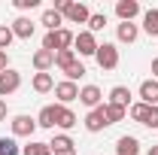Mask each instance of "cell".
Wrapping results in <instances>:
<instances>
[{"instance_id": "484cf974", "label": "cell", "mask_w": 158, "mask_h": 155, "mask_svg": "<svg viewBox=\"0 0 158 155\" xmlns=\"http://www.w3.org/2000/svg\"><path fill=\"white\" fill-rule=\"evenodd\" d=\"M73 61H76V52H73V49H61L58 55H55V67L64 70V67H70Z\"/></svg>"}, {"instance_id": "ac0fdd59", "label": "cell", "mask_w": 158, "mask_h": 155, "mask_svg": "<svg viewBox=\"0 0 158 155\" xmlns=\"http://www.w3.org/2000/svg\"><path fill=\"white\" fill-rule=\"evenodd\" d=\"M40 24H46V34H49V31H61L64 15L55 12V9H46V12H43V19H40Z\"/></svg>"}, {"instance_id": "277c9868", "label": "cell", "mask_w": 158, "mask_h": 155, "mask_svg": "<svg viewBox=\"0 0 158 155\" xmlns=\"http://www.w3.org/2000/svg\"><path fill=\"white\" fill-rule=\"evenodd\" d=\"M19 88H21V73H19V70H12V67H9V70H3V73H0V97L15 94Z\"/></svg>"}, {"instance_id": "e0dca14e", "label": "cell", "mask_w": 158, "mask_h": 155, "mask_svg": "<svg viewBox=\"0 0 158 155\" xmlns=\"http://www.w3.org/2000/svg\"><path fill=\"white\" fill-rule=\"evenodd\" d=\"M106 103H116V107H125V110H128V107H131V88H128V85H116V88L110 91V100H106Z\"/></svg>"}, {"instance_id": "52a82bcc", "label": "cell", "mask_w": 158, "mask_h": 155, "mask_svg": "<svg viewBox=\"0 0 158 155\" xmlns=\"http://www.w3.org/2000/svg\"><path fill=\"white\" fill-rule=\"evenodd\" d=\"M73 125H79L76 113H73L70 107H61V103H55V128H61V131H70Z\"/></svg>"}, {"instance_id": "ffe728a7", "label": "cell", "mask_w": 158, "mask_h": 155, "mask_svg": "<svg viewBox=\"0 0 158 155\" xmlns=\"http://www.w3.org/2000/svg\"><path fill=\"white\" fill-rule=\"evenodd\" d=\"M143 31L149 37H158V9H146L143 12Z\"/></svg>"}, {"instance_id": "8992f818", "label": "cell", "mask_w": 158, "mask_h": 155, "mask_svg": "<svg viewBox=\"0 0 158 155\" xmlns=\"http://www.w3.org/2000/svg\"><path fill=\"white\" fill-rule=\"evenodd\" d=\"M9 128H12V137H34V131H37V119H31V116H12Z\"/></svg>"}, {"instance_id": "e575fe53", "label": "cell", "mask_w": 158, "mask_h": 155, "mask_svg": "<svg viewBox=\"0 0 158 155\" xmlns=\"http://www.w3.org/2000/svg\"><path fill=\"white\" fill-rule=\"evenodd\" d=\"M52 155H76V149H64V152H52Z\"/></svg>"}, {"instance_id": "4316f807", "label": "cell", "mask_w": 158, "mask_h": 155, "mask_svg": "<svg viewBox=\"0 0 158 155\" xmlns=\"http://www.w3.org/2000/svg\"><path fill=\"white\" fill-rule=\"evenodd\" d=\"M0 155H21V149L12 137H0Z\"/></svg>"}, {"instance_id": "6da1fadb", "label": "cell", "mask_w": 158, "mask_h": 155, "mask_svg": "<svg viewBox=\"0 0 158 155\" xmlns=\"http://www.w3.org/2000/svg\"><path fill=\"white\" fill-rule=\"evenodd\" d=\"M73 40H76V34L67 31V27H61V31H49V34L43 37V49H49V52L58 55L61 49H73Z\"/></svg>"}, {"instance_id": "7c38bea8", "label": "cell", "mask_w": 158, "mask_h": 155, "mask_svg": "<svg viewBox=\"0 0 158 155\" xmlns=\"http://www.w3.org/2000/svg\"><path fill=\"white\" fill-rule=\"evenodd\" d=\"M116 15H118V21H134L140 15V3L137 0H118L116 3Z\"/></svg>"}, {"instance_id": "d6a6232c", "label": "cell", "mask_w": 158, "mask_h": 155, "mask_svg": "<svg viewBox=\"0 0 158 155\" xmlns=\"http://www.w3.org/2000/svg\"><path fill=\"white\" fill-rule=\"evenodd\" d=\"M6 113H9V110H6V100H3V97H0V122H3V119H6Z\"/></svg>"}, {"instance_id": "d6986e66", "label": "cell", "mask_w": 158, "mask_h": 155, "mask_svg": "<svg viewBox=\"0 0 158 155\" xmlns=\"http://www.w3.org/2000/svg\"><path fill=\"white\" fill-rule=\"evenodd\" d=\"M34 91H40V94H46V91H52L55 88V79H52V73H34Z\"/></svg>"}, {"instance_id": "3957f363", "label": "cell", "mask_w": 158, "mask_h": 155, "mask_svg": "<svg viewBox=\"0 0 158 155\" xmlns=\"http://www.w3.org/2000/svg\"><path fill=\"white\" fill-rule=\"evenodd\" d=\"M98 37L91 34V31H79L76 40H73V52H79V58H91L94 52H98Z\"/></svg>"}, {"instance_id": "2e32d148", "label": "cell", "mask_w": 158, "mask_h": 155, "mask_svg": "<svg viewBox=\"0 0 158 155\" xmlns=\"http://www.w3.org/2000/svg\"><path fill=\"white\" fill-rule=\"evenodd\" d=\"M116 155H140V140L131 134L118 137L116 140Z\"/></svg>"}, {"instance_id": "836d02e7", "label": "cell", "mask_w": 158, "mask_h": 155, "mask_svg": "<svg viewBox=\"0 0 158 155\" xmlns=\"http://www.w3.org/2000/svg\"><path fill=\"white\" fill-rule=\"evenodd\" d=\"M152 79H158V58L152 61Z\"/></svg>"}, {"instance_id": "603a6c76", "label": "cell", "mask_w": 158, "mask_h": 155, "mask_svg": "<svg viewBox=\"0 0 158 155\" xmlns=\"http://www.w3.org/2000/svg\"><path fill=\"white\" fill-rule=\"evenodd\" d=\"M64 76H67V82H76V79H82V76H85V64L76 58L70 67H64Z\"/></svg>"}, {"instance_id": "4dcf8cb0", "label": "cell", "mask_w": 158, "mask_h": 155, "mask_svg": "<svg viewBox=\"0 0 158 155\" xmlns=\"http://www.w3.org/2000/svg\"><path fill=\"white\" fill-rule=\"evenodd\" d=\"M146 128H158V107H149V119H146Z\"/></svg>"}, {"instance_id": "5b68a950", "label": "cell", "mask_w": 158, "mask_h": 155, "mask_svg": "<svg viewBox=\"0 0 158 155\" xmlns=\"http://www.w3.org/2000/svg\"><path fill=\"white\" fill-rule=\"evenodd\" d=\"M110 122H106V107L100 103V107H94V110H88V116H85V131H91V134H98V131H103Z\"/></svg>"}, {"instance_id": "4fadbf2b", "label": "cell", "mask_w": 158, "mask_h": 155, "mask_svg": "<svg viewBox=\"0 0 158 155\" xmlns=\"http://www.w3.org/2000/svg\"><path fill=\"white\" fill-rule=\"evenodd\" d=\"M137 37H140V27L134 24V21H122V24H116V40L118 43H137Z\"/></svg>"}, {"instance_id": "5bb4252c", "label": "cell", "mask_w": 158, "mask_h": 155, "mask_svg": "<svg viewBox=\"0 0 158 155\" xmlns=\"http://www.w3.org/2000/svg\"><path fill=\"white\" fill-rule=\"evenodd\" d=\"M9 27H12V34H15L19 40H31V37H34V31H37V24L27 19V15H19Z\"/></svg>"}, {"instance_id": "8fae6325", "label": "cell", "mask_w": 158, "mask_h": 155, "mask_svg": "<svg viewBox=\"0 0 158 155\" xmlns=\"http://www.w3.org/2000/svg\"><path fill=\"white\" fill-rule=\"evenodd\" d=\"M31 64L37 67V73H49V70L55 67V52H49V49H37L34 58H31Z\"/></svg>"}, {"instance_id": "30bf717a", "label": "cell", "mask_w": 158, "mask_h": 155, "mask_svg": "<svg viewBox=\"0 0 158 155\" xmlns=\"http://www.w3.org/2000/svg\"><path fill=\"white\" fill-rule=\"evenodd\" d=\"M140 103L158 107V79H143L140 82Z\"/></svg>"}, {"instance_id": "f1b7e54d", "label": "cell", "mask_w": 158, "mask_h": 155, "mask_svg": "<svg viewBox=\"0 0 158 155\" xmlns=\"http://www.w3.org/2000/svg\"><path fill=\"white\" fill-rule=\"evenodd\" d=\"M103 27H106V15H103V12H94V15L88 19V31L98 34V31H103Z\"/></svg>"}, {"instance_id": "9c48e42d", "label": "cell", "mask_w": 158, "mask_h": 155, "mask_svg": "<svg viewBox=\"0 0 158 155\" xmlns=\"http://www.w3.org/2000/svg\"><path fill=\"white\" fill-rule=\"evenodd\" d=\"M79 103L88 107V110H94V107L103 103V91H100L98 85H85V88H79Z\"/></svg>"}, {"instance_id": "83f0119b", "label": "cell", "mask_w": 158, "mask_h": 155, "mask_svg": "<svg viewBox=\"0 0 158 155\" xmlns=\"http://www.w3.org/2000/svg\"><path fill=\"white\" fill-rule=\"evenodd\" d=\"M12 40H15L12 27H9V24H0V52H6V49L12 46Z\"/></svg>"}, {"instance_id": "d4e9b609", "label": "cell", "mask_w": 158, "mask_h": 155, "mask_svg": "<svg viewBox=\"0 0 158 155\" xmlns=\"http://www.w3.org/2000/svg\"><path fill=\"white\" fill-rule=\"evenodd\" d=\"M103 107H106V122L110 125H116V122H122V119L128 116L125 107H116V103H103Z\"/></svg>"}, {"instance_id": "ba28073f", "label": "cell", "mask_w": 158, "mask_h": 155, "mask_svg": "<svg viewBox=\"0 0 158 155\" xmlns=\"http://www.w3.org/2000/svg\"><path fill=\"white\" fill-rule=\"evenodd\" d=\"M55 97H58L61 107H67L70 100H79V85L64 79V82H58V85H55Z\"/></svg>"}, {"instance_id": "f546056e", "label": "cell", "mask_w": 158, "mask_h": 155, "mask_svg": "<svg viewBox=\"0 0 158 155\" xmlns=\"http://www.w3.org/2000/svg\"><path fill=\"white\" fill-rule=\"evenodd\" d=\"M12 6L24 12V9H37V6H40V0H12Z\"/></svg>"}, {"instance_id": "1f68e13d", "label": "cell", "mask_w": 158, "mask_h": 155, "mask_svg": "<svg viewBox=\"0 0 158 155\" xmlns=\"http://www.w3.org/2000/svg\"><path fill=\"white\" fill-rule=\"evenodd\" d=\"M3 70H9V55H6V52H0V73H3Z\"/></svg>"}, {"instance_id": "d590c367", "label": "cell", "mask_w": 158, "mask_h": 155, "mask_svg": "<svg viewBox=\"0 0 158 155\" xmlns=\"http://www.w3.org/2000/svg\"><path fill=\"white\" fill-rule=\"evenodd\" d=\"M146 155H158V146H149V152Z\"/></svg>"}, {"instance_id": "7402d4cb", "label": "cell", "mask_w": 158, "mask_h": 155, "mask_svg": "<svg viewBox=\"0 0 158 155\" xmlns=\"http://www.w3.org/2000/svg\"><path fill=\"white\" fill-rule=\"evenodd\" d=\"M21 155H52V146H49V143H40V140H31V143L21 149Z\"/></svg>"}, {"instance_id": "7a4b0ae2", "label": "cell", "mask_w": 158, "mask_h": 155, "mask_svg": "<svg viewBox=\"0 0 158 155\" xmlns=\"http://www.w3.org/2000/svg\"><path fill=\"white\" fill-rule=\"evenodd\" d=\"M94 61H98L100 70H116V67H118V49H116V43H100L98 52H94Z\"/></svg>"}, {"instance_id": "44dd1931", "label": "cell", "mask_w": 158, "mask_h": 155, "mask_svg": "<svg viewBox=\"0 0 158 155\" xmlns=\"http://www.w3.org/2000/svg\"><path fill=\"white\" fill-rule=\"evenodd\" d=\"M37 128H55V103L40 110V116H37Z\"/></svg>"}, {"instance_id": "9a60e30c", "label": "cell", "mask_w": 158, "mask_h": 155, "mask_svg": "<svg viewBox=\"0 0 158 155\" xmlns=\"http://www.w3.org/2000/svg\"><path fill=\"white\" fill-rule=\"evenodd\" d=\"M64 19L73 21V24H88L91 12H88V6H85V3H70V9L64 12Z\"/></svg>"}, {"instance_id": "cb8c5ba5", "label": "cell", "mask_w": 158, "mask_h": 155, "mask_svg": "<svg viewBox=\"0 0 158 155\" xmlns=\"http://www.w3.org/2000/svg\"><path fill=\"white\" fill-rule=\"evenodd\" d=\"M49 146H52V152H64V149H73V140L67 134H55L49 140Z\"/></svg>"}]
</instances>
